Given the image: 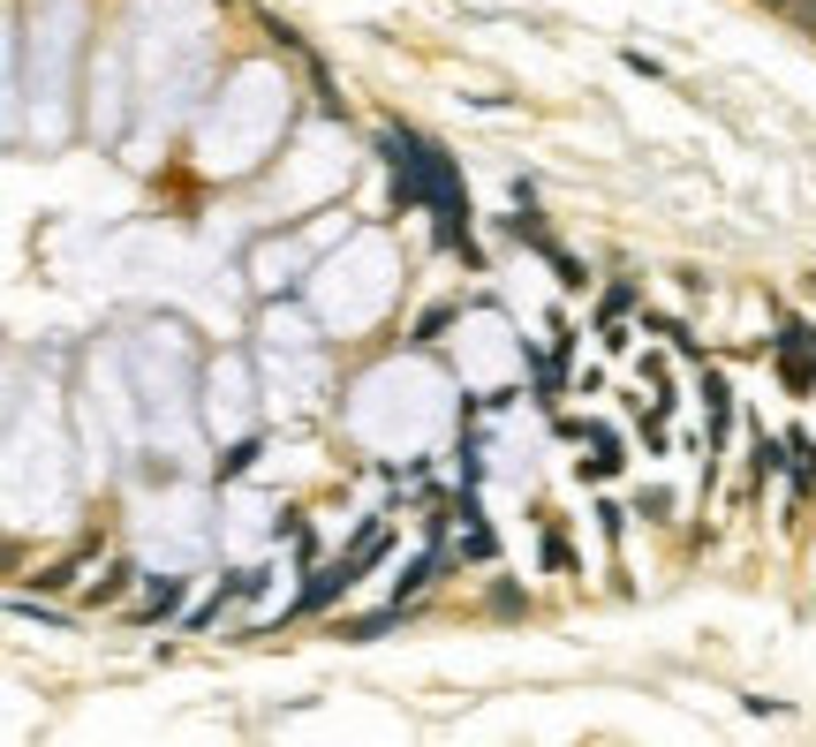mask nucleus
Returning <instances> with one entry per match:
<instances>
[{"label": "nucleus", "mask_w": 816, "mask_h": 747, "mask_svg": "<svg viewBox=\"0 0 816 747\" xmlns=\"http://www.w3.org/2000/svg\"><path fill=\"white\" fill-rule=\"evenodd\" d=\"M462 544H469V559H491V529L477 521V506L462 498Z\"/></svg>", "instance_id": "3"}, {"label": "nucleus", "mask_w": 816, "mask_h": 747, "mask_svg": "<svg viewBox=\"0 0 816 747\" xmlns=\"http://www.w3.org/2000/svg\"><path fill=\"white\" fill-rule=\"evenodd\" d=\"M703 401H711V423H718V439H726V416H733V401H726V378H718V370H703Z\"/></svg>", "instance_id": "4"}, {"label": "nucleus", "mask_w": 816, "mask_h": 747, "mask_svg": "<svg viewBox=\"0 0 816 747\" xmlns=\"http://www.w3.org/2000/svg\"><path fill=\"white\" fill-rule=\"evenodd\" d=\"M258 453H265V446H258V439H242V446H235V453H227V460H219V476H242V468H250Z\"/></svg>", "instance_id": "6"}, {"label": "nucleus", "mask_w": 816, "mask_h": 747, "mask_svg": "<svg viewBox=\"0 0 816 747\" xmlns=\"http://www.w3.org/2000/svg\"><path fill=\"white\" fill-rule=\"evenodd\" d=\"M386 166H393V189H401V204H424L431 219H439V242H454V250H469V197H462V181H454V166H447V151L424 144V137H409V129H386Z\"/></svg>", "instance_id": "1"}, {"label": "nucleus", "mask_w": 816, "mask_h": 747, "mask_svg": "<svg viewBox=\"0 0 816 747\" xmlns=\"http://www.w3.org/2000/svg\"><path fill=\"white\" fill-rule=\"evenodd\" d=\"M787 439H756V483H764V476H779V468H787Z\"/></svg>", "instance_id": "5"}, {"label": "nucleus", "mask_w": 816, "mask_h": 747, "mask_svg": "<svg viewBox=\"0 0 816 747\" xmlns=\"http://www.w3.org/2000/svg\"><path fill=\"white\" fill-rule=\"evenodd\" d=\"M129 582H137V567H129V559H114V567H106V574L91 582V604H114L122 590H129Z\"/></svg>", "instance_id": "2"}, {"label": "nucleus", "mask_w": 816, "mask_h": 747, "mask_svg": "<svg viewBox=\"0 0 816 747\" xmlns=\"http://www.w3.org/2000/svg\"><path fill=\"white\" fill-rule=\"evenodd\" d=\"M219 8H227V0H219Z\"/></svg>", "instance_id": "7"}]
</instances>
